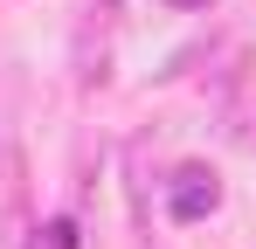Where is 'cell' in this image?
<instances>
[{
    "label": "cell",
    "mask_w": 256,
    "mask_h": 249,
    "mask_svg": "<svg viewBox=\"0 0 256 249\" xmlns=\"http://www.w3.org/2000/svg\"><path fill=\"white\" fill-rule=\"evenodd\" d=\"M214 201H222L214 173H201V166H180V180H173V222H201Z\"/></svg>",
    "instance_id": "obj_1"
},
{
    "label": "cell",
    "mask_w": 256,
    "mask_h": 249,
    "mask_svg": "<svg viewBox=\"0 0 256 249\" xmlns=\"http://www.w3.org/2000/svg\"><path fill=\"white\" fill-rule=\"evenodd\" d=\"M48 249H76V228H70V222H56V228H48Z\"/></svg>",
    "instance_id": "obj_2"
},
{
    "label": "cell",
    "mask_w": 256,
    "mask_h": 249,
    "mask_svg": "<svg viewBox=\"0 0 256 249\" xmlns=\"http://www.w3.org/2000/svg\"><path fill=\"white\" fill-rule=\"evenodd\" d=\"M166 7H208V0H166Z\"/></svg>",
    "instance_id": "obj_3"
}]
</instances>
